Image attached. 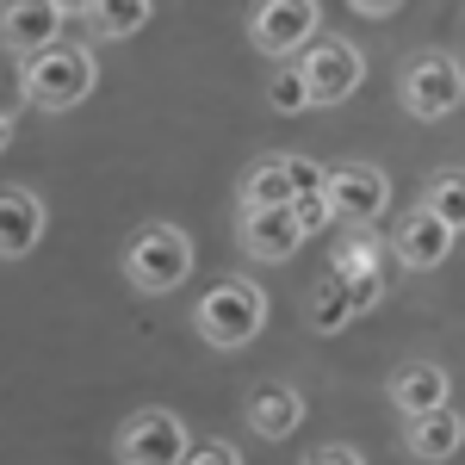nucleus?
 Masks as SVG:
<instances>
[{"mask_svg": "<svg viewBox=\"0 0 465 465\" xmlns=\"http://www.w3.org/2000/svg\"><path fill=\"white\" fill-rule=\"evenodd\" d=\"M460 447H465V416L453 410V403H440L434 416H416V422H403V453H410V460L440 465V460H453Z\"/></svg>", "mask_w": 465, "mask_h": 465, "instance_id": "dca6fc26", "label": "nucleus"}, {"mask_svg": "<svg viewBox=\"0 0 465 465\" xmlns=\"http://www.w3.org/2000/svg\"><path fill=\"white\" fill-rule=\"evenodd\" d=\"M193 236L174 230V223H137L131 230V242H124V280L137 298H168V292L186 286V273H193Z\"/></svg>", "mask_w": 465, "mask_h": 465, "instance_id": "7ed1b4c3", "label": "nucleus"}, {"mask_svg": "<svg viewBox=\"0 0 465 465\" xmlns=\"http://www.w3.org/2000/svg\"><path fill=\"white\" fill-rule=\"evenodd\" d=\"M453 223H440V217L429 212V205H416V212H403L397 217V230H391V254H397V267H410V273H434L447 254H453Z\"/></svg>", "mask_w": 465, "mask_h": 465, "instance_id": "f8f14e48", "label": "nucleus"}, {"mask_svg": "<svg viewBox=\"0 0 465 465\" xmlns=\"http://www.w3.org/2000/svg\"><path fill=\"white\" fill-rule=\"evenodd\" d=\"M304 465H366L360 460V447H341V440H329V447H311Z\"/></svg>", "mask_w": 465, "mask_h": 465, "instance_id": "4be33fe9", "label": "nucleus"}, {"mask_svg": "<svg viewBox=\"0 0 465 465\" xmlns=\"http://www.w3.org/2000/svg\"><path fill=\"white\" fill-rule=\"evenodd\" d=\"M186 453H193L186 422H180L174 410H162V403L131 410L118 422V434H112V460L118 465H186Z\"/></svg>", "mask_w": 465, "mask_h": 465, "instance_id": "423d86ee", "label": "nucleus"}, {"mask_svg": "<svg viewBox=\"0 0 465 465\" xmlns=\"http://www.w3.org/2000/svg\"><path fill=\"white\" fill-rule=\"evenodd\" d=\"M186 465H242V453H236V447H230V440H199V447H193V453H186Z\"/></svg>", "mask_w": 465, "mask_h": 465, "instance_id": "412c9836", "label": "nucleus"}, {"mask_svg": "<svg viewBox=\"0 0 465 465\" xmlns=\"http://www.w3.org/2000/svg\"><path fill=\"white\" fill-rule=\"evenodd\" d=\"M242 416H249V429L261 434V440H286V434L304 429V397H298V385L267 379V385H254V391H249Z\"/></svg>", "mask_w": 465, "mask_h": 465, "instance_id": "2eb2a0df", "label": "nucleus"}, {"mask_svg": "<svg viewBox=\"0 0 465 465\" xmlns=\"http://www.w3.org/2000/svg\"><path fill=\"white\" fill-rule=\"evenodd\" d=\"M422 205H429L440 223L465 230V168H434L429 186H422Z\"/></svg>", "mask_w": 465, "mask_h": 465, "instance_id": "6ab92c4d", "label": "nucleus"}, {"mask_svg": "<svg viewBox=\"0 0 465 465\" xmlns=\"http://www.w3.org/2000/svg\"><path fill=\"white\" fill-rule=\"evenodd\" d=\"M242 205H292L298 199V155H261L236 186Z\"/></svg>", "mask_w": 465, "mask_h": 465, "instance_id": "f3484780", "label": "nucleus"}, {"mask_svg": "<svg viewBox=\"0 0 465 465\" xmlns=\"http://www.w3.org/2000/svg\"><path fill=\"white\" fill-rule=\"evenodd\" d=\"M100 87V56L87 44H50L32 63H19V100L37 112H74Z\"/></svg>", "mask_w": 465, "mask_h": 465, "instance_id": "f03ea898", "label": "nucleus"}, {"mask_svg": "<svg viewBox=\"0 0 465 465\" xmlns=\"http://www.w3.org/2000/svg\"><path fill=\"white\" fill-rule=\"evenodd\" d=\"M63 25H69V0H6V13H0L6 63H32L37 50L63 44Z\"/></svg>", "mask_w": 465, "mask_h": 465, "instance_id": "9d476101", "label": "nucleus"}, {"mask_svg": "<svg viewBox=\"0 0 465 465\" xmlns=\"http://www.w3.org/2000/svg\"><path fill=\"white\" fill-rule=\"evenodd\" d=\"M44 223H50L44 199H37L25 180H6V193H0V254L6 261H25L44 242Z\"/></svg>", "mask_w": 465, "mask_h": 465, "instance_id": "ddd939ff", "label": "nucleus"}, {"mask_svg": "<svg viewBox=\"0 0 465 465\" xmlns=\"http://www.w3.org/2000/svg\"><path fill=\"white\" fill-rule=\"evenodd\" d=\"M397 100L410 118H453L465 106V63L453 50H410L403 56V69H397Z\"/></svg>", "mask_w": 465, "mask_h": 465, "instance_id": "39448f33", "label": "nucleus"}, {"mask_svg": "<svg viewBox=\"0 0 465 465\" xmlns=\"http://www.w3.org/2000/svg\"><path fill=\"white\" fill-rule=\"evenodd\" d=\"M298 69L311 81L317 106H341V100H354L360 81H366V56H360L354 37L322 32V37H311V50H298Z\"/></svg>", "mask_w": 465, "mask_h": 465, "instance_id": "0eeeda50", "label": "nucleus"}, {"mask_svg": "<svg viewBox=\"0 0 465 465\" xmlns=\"http://www.w3.org/2000/svg\"><path fill=\"white\" fill-rule=\"evenodd\" d=\"M311 37H322L317 0H254L249 6V44L261 56L286 63L292 50H311Z\"/></svg>", "mask_w": 465, "mask_h": 465, "instance_id": "6e6552de", "label": "nucleus"}, {"mask_svg": "<svg viewBox=\"0 0 465 465\" xmlns=\"http://www.w3.org/2000/svg\"><path fill=\"white\" fill-rule=\"evenodd\" d=\"M447 391H453V379H447V366H434V360H403L391 372V410L403 416V422H416V416H434L440 403H447Z\"/></svg>", "mask_w": 465, "mask_h": 465, "instance_id": "4468645a", "label": "nucleus"}, {"mask_svg": "<svg viewBox=\"0 0 465 465\" xmlns=\"http://www.w3.org/2000/svg\"><path fill=\"white\" fill-rule=\"evenodd\" d=\"M193 329L212 348H249L254 335L267 329V286L249 273H223L199 304H193Z\"/></svg>", "mask_w": 465, "mask_h": 465, "instance_id": "20e7f679", "label": "nucleus"}, {"mask_svg": "<svg viewBox=\"0 0 465 465\" xmlns=\"http://www.w3.org/2000/svg\"><path fill=\"white\" fill-rule=\"evenodd\" d=\"M348 6H354V13H366V19H391L403 0H348Z\"/></svg>", "mask_w": 465, "mask_h": 465, "instance_id": "5701e85b", "label": "nucleus"}, {"mask_svg": "<svg viewBox=\"0 0 465 465\" xmlns=\"http://www.w3.org/2000/svg\"><path fill=\"white\" fill-rule=\"evenodd\" d=\"M236 242L254 261H292V254L311 242V230L298 223L292 205H236Z\"/></svg>", "mask_w": 465, "mask_h": 465, "instance_id": "9b49d317", "label": "nucleus"}, {"mask_svg": "<svg viewBox=\"0 0 465 465\" xmlns=\"http://www.w3.org/2000/svg\"><path fill=\"white\" fill-rule=\"evenodd\" d=\"M379 298H385V242L366 236V230H354V236L341 242V254L329 261V273L311 286L304 322H311L317 335H335V329H348L354 317H366Z\"/></svg>", "mask_w": 465, "mask_h": 465, "instance_id": "f257e3e1", "label": "nucleus"}, {"mask_svg": "<svg viewBox=\"0 0 465 465\" xmlns=\"http://www.w3.org/2000/svg\"><path fill=\"white\" fill-rule=\"evenodd\" d=\"M87 32L94 37H137L155 13V0H87Z\"/></svg>", "mask_w": 465, "mask_h": 465, "instance_id": "a211bd4d", "label": "nucleus"}, {"mask_svg": "<svg viewBox=\"0 0 465 465\" xmlns=\"http://www.w3.org/2000/svg\"><path fill=\"white\" fill-rule=\"evenodd\" d=\"M329 205H335V223L372 230L379 217L391 212V180L372 162H341V168H329Z\"/></svg>", "mask_w": 465, "mask_h": 465, "instance_id": "1a4fd4ad", "label": "nucleus"}, {"mask_svg": "<svg viewBox=\"0 0 465 465\" xmlns=\"http://www.w3.org/2000/svg\"><path fill=\"white\" fill-rule=\"evenodd\" d=\"M267 106L286 112V118H298V112L317 106V94H311V81H304V69H298V56H286V69L267 74Z\"/></svg>", "mask_w": 465, "mask_h": 465, "instance_id": "aec40b11", "label": "nucleus"}]
</instances>
